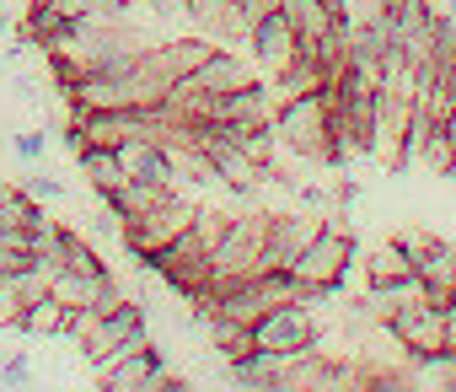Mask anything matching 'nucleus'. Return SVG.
Here are the masks:
<instances>
[{
	"mask_svg": "<svg viewBox=\"0 0 456 392\" xmlns=\"http://www.w3.org/2000/svg\"><path fill=\"white\" fill-rule=\"evenodd\" d=\"M354 232L349 226H338L333 216H322V226L312 232V242L296 253V264H290V274H296V285H301V296L306 301H322V296H333L344 280H349V269H354Z\"/></svg>",
	"mask_w": 456,
	"mask_h": 392,
	"instance_id": "obj_1",
	"label": "nucleus"
},
{
	"mask_svg": "<svg viewBox=\"0 0 456 392\" xmlns=\"http://www.w3.org/2000/svg\"><path fill=\"white\" fill-rule=\"evenodd\" d=\"M274 135H280V145L290 156L317 161V167H333V129H328V97L322 92L285 97L274 108Z\"/></svg>",
	"mask_w": 456,
	"mask_h": 392,
	"instance_id": "obj_2",
	"label": "nucleus"
},
{
	"mask_svg": "<svg viewBox=\"0 0 456 392\" xmlns=\"http://www.w3.org/2000/svg\"><path fill=\"white\" fill-rule=\"evenodd\" d=\"M264 232H269V216H258V210L225 221L220 242L209 248V296L248 274H264Z\"/></svg>",
	"mask_w": 456,
	"mask_h": 392,
	"instance_id": "obj_3",
	"label": "nucleus"
},
{
	"mask_svg": "<svg viewBox=\"0 0 456 392\" xmlns=\"http://www.w3.org/2000/svg\"><path fill=\"white\" fill-rule=\"evenodd\" d=\"M253 344L269 349V355H280V360H290V355H312V349L322 344V323H317L312 301L296 296V301L269 306V312L253 323Z\"/></svg>",
	"mask_w": 456,
	"mask_h": 392,
	"instance_id": "obj_4",
	"label": "nucleus"
},
{
	"mask_svg": "<svg viewBox=\"0 0 456 392\" xmlns=\"http://www.w3.org/2000/svg\"><path fill=\"white\" fill-rule=\"evenodd\" d=\"M193 216H199V205H188L183 193L172 188L161 205H151L145 216H129V221H118V237H124V248H129V258H140V264H151L177 232H188L193 226Z\"/></svg>",
	"mask_w": 456,
	"mask_h": 392,
	"instance_id": "obj_5",
	"label": "nucleus"
},
{
	"mask_svg": "<svg viewBox=\"0 0 456 392\" xmlns=\"http://www.w3.org/2000/svg\"><path fill=\"white\" fill-rule=\"evenodd\" d=\"M151 339V317H145V301H118L113 312H97V323H92V333L76 344L81 349V360L86 365H102L108 355H124V349H134V344H145Z\"/></svg>",
	"mask_w": 456,
	"mask_h": 392,
	"instance_id": "obj_6",
	"label": "nucleus"
},
{
	"mask_svg": "<svg viewBox=\"0 0 456 392\" xmlns=\"http://www.w3.org/2000/svg\"><path fill=\"white\" fill-rule=\"evenodd\" d=\"M97 371V381L108 387V392H156V387H183L172 371H167V355L145 339V344H134V349H124V355H108L102 365H92Z\"/></svg>",
	"mask_w": 456,
	"mask_h": 392,
	"instance_id": "obj_7",
	"label": "nucleus"
},
{
	"mask_svg": "<svg viewBox=\"0 0 456 392\" xmlns=\"http://www.w3.org/2000/svg\"><path fill=\"white\" fill-rule=\"evenodd\" d=\"M387 339L403 349V355H435V349H445V306L440 301H413V306H403V312H392L387 323Z\"/></svg>",
	"mask_w": 456,
	"mask_h": 392,
	"instance_id": "obj_8",
	"label": "nucleus"
},
{
	"mask_svg": "<svg viewBox=\"0 0 456 392\" xmlns=\"http://www.w3.org/2000/svg\"><path fill=\"white\" fill-rule=\"evenodd\" d=\"M248 49H253V65L274 81V76H280V70L301 54V33H296V22L274 6L269 17H258V22L248 28Z\"/></svg>",
	"mask_w": 456,
	"mask_h": 392,
	"instance_id": "obj_9",
	"label": "nucleus"
},
{
	"mask_svg": "<svg viewBox=\"0 0 456 392\" xmlns=\"http://www.w3.org/2000/svg\"><path fill=\"white\" fill-rule=\"evenodd\" d=\"M274 108H280L274 86L253 76L248 86L220 92V97H215V118H209V124H248V129H269V124H274Z\"/></svg>",
	"mask_w": 456,
	"mask_h": 392,
	"instance_id": "obj_10",
	"label": "nucleus"
},
{
	"mask_svg": "<svg viewBox=\"0 0 456 392\" xmlns=\"http://www.w3.org/2000/svg\"><path fill=\"white\" fill-rule=\"evenodd\" d=\"M118 161H124V177H140V183H161V188H177V161H172V145L151 140V135H129L124 145H113Z\"/></svg>",
	"mask_w": 456,
	"mask_h": 392,
	"instance_id": "obj_11",
	"label": "nucleus"
},
{
	"mask_svg": "<svg viewBox=\"0 0 456 392\" xmlns=\"http://www.w3.org/2000/svg\"><path fill=\"white\" fill-rule=\"evenodd\" d=\"M317 226H322V216H269V232H264V269H290L296 253L312 242Z\"/></svg>",
	"mask_w": 456,
	"mask_h": 392,
	"instance_id": "obj_12",
	"label": "nucleus"
},
{
	"mask_svg": "<svg viewBox=\"0 0 456 392\" xmlns=\"http://www.w3.org/2000/svg\"><path fill=\"white\" fill-rule=\"evenodd\" d=\"M413 274L424 280V290H429V301H451V290H456V248L451 242H440V237H424V248L413 253Z\"/></svg>",
	"mask_w": 456,
	"mask_h": 392,
	"instance_id": "obj_13",
	"label": "nucleus"
},
{
	"mask_svg": "<svg viewBox=\"0 0 456 392\" xmlns=\"http://www.w3.org/2000/svg\"><path fill=\"white\" fill-rule=\"evenodd\" d=\"M188 81L220 97V92L248 86V81H253V65H248L237 49H209V54H204V65H199V70H188Z\"/></svg>",
	"mask_w": 456,
	"mask_h": 392,
	"instance_id": "obj_14",
	"label": "nucleus"
},
{
	"mask_svg": "<svg viewBox=\"0 0 456 392\" xmlns=\"http://www.w3.org/2000/svg\"><path fill=\"white\" fill-rule=\"evenodd\" d=\"M429 290H424V280L419 274H403V280H381V285H370L365 290V312L376 317V323H387L392 312H403V306H413V301H424Z\"/></svg>",
	"mask_w": 456,
	"mask_h": 392,
	"instance_id": "obj_15",
	"label": "nucleus"
},
{
	"mask_svg": "<svg viewBox=\"0 0 456 392\" xmlns=\"http://www.w3.org/2000/svg\"><path fill=\"white\" fill-rule=\"evenodd\" d=\"M65 301L49 290V296H38V301H28L22 306V317H17V333H28V339H60L65 333Z\"/></svg>",
	"mask_w": 456,
	"mask_h": 392,
	"instance_id": "obj_16",
	"label": "nucleus"
},
{
	"mask_svg": "<svg viewBox=\"0 0 456 392\" xmlns=\"http://www.w3.org/2000/svg\"><path fill=\"white\" fill-rule=\"evenodd\" d=\"M225 365H232V381H242V387H264V392H269V387H280V365H285V360L253 344L248 355H237V360H225Z\"/></svg>",
	"mask_w": 456,
	"mask_h": 392,
	"instance_id": "obj_17",
	"label": "nucleus"
},
{
	"mask_svg": "<svg viewBox=\"0 0 456 392\" xmlns=\"http://www.w3.org/2000/svg\"><path fill=\"white\" fill-rule=\"evenodd\" d=\"M76 156H81V172H86V183H92L97 193H113V188L124 183V161H118L113 145H81Z\"/></svg>",
	"mask_w": 456,
	"mask_h": 392,
	"instance_id": "obj_18",
	"label": "nucleus"
},
{
	"mask_svg": "<svg viewBox=\"0 0 456 392\" xmlns=\"http://www.w3.org/2000/svg\"><path fill=\"white\" fill-rule=\"evenodd\" d=\"M365 274H370V285H381V280H403V274H413V253H408L403 242H387V248L370 253Z\"/></svg>",
	"mask_w": 456,
	"mask_h": 392,
	"instance_id": "obj_19",
	"label": "nucleus"
},
{
	"mask_svg": "<svg viewBox=\"0 0 456 392\" xmlns=\"http://www.w3.org/2000/svg\"><path fill=\"white\" fill-rule=\"evenodd\" d=\"M209 49H215L209 38H172V44H161V54H167V65H172L177 76H188V70H199Z\"/></svg>",
	"mask_w": 456,
	"mask_h": 392,
	"instance_id": "obj_20",
	"label": "nucleus"
},
{
	"mask_svg": "<svg viewBox=\"0 0 456 392\" xmlns=\"http://www.w3.org/2000/svg\"><path fill=\"white\" fill-rule=\"evenodd\" d=\"M419 167L424 172H440V177H451V135L435 124L429 129V140H424V151H419Z\"/></svg>",
	"mask_w": 456,
	"mask_h": 392,
	"instance_id": "obj_21",
	"label": "nucleus"
},
{
	"mask_svg": "<svg viewBox=\"0 0 456 392\" xmlns=\"http://www.w3.org/2000/svg\"><path fill=\"white\" fill-rule=\"evenodd\" d=\"M65 269H81V274H97V269H108L102 258H97V248L81 237V232H70L65 226Z\"/></svg>",
	"mask_w": 456,
	"mask_h": 392,
	"instance_id": "obj_22",
	"label": "nucleus"
},
{
	"mask_svg": "<svg viewBox=\"0 0 456 392\" xmlns=\"http://www.w3.org/2000/svg\"><path fill=\"white\" fill-rule=\"evenodd\" d=\"M22 290H17V280L12 274H0V328H17V317H22Z\"/></svg>",
	"mask_w": 456,
	"mask_h": 392,
	"instance_id": "obj_23",
	"label": "nucleus"
},
{
	"mask_svg": "<svg viewBox=\"0 0 456 392\" xmlns=\"http://www.w3.org/2000/svg\"><path fill=\"white\" fill-rule=\"evenodd\" d=\"M33 200H65V183L54 177V172H28V183H22Z\"/></svg>",
	"mask_w": 456,
	"mask_h": 392,
	"instance_id": "obj_24",
	"label": "nucleus"
},
{
	"mask_svg": "<svg viewBox=\"0 0 456 392\" xmlns=\"http://www.w3.org/2000/svg\"><path fill=\"white\" fill-rule=\"evenodd\" d=\"M44 145H49V140H44V129H22V135L12 140V151H17L22 161H44Z\"/></svg>",
	"mask_w": 456,
	"mask_h": 392,
	"instance_id": "obj_25",
	"label": "nucleus"
},
{
	"mask_svg": "<svg viewBox=\"0 0 456 392\" xmlns=\"http://www.w3.org/2000/svg\"><path fill=\"white\" fill-rule=\"evenodd\" d=\"M0 381H6V387H28V381H33V365H28V355L0 360Z\"/></svg>",
	"mask_w": 456,
	"mask_h": 392,
	"instance_id": "obj_26",
	"label": "nucleus"
},
{
	"mask_svg": "<svg viewBox=\"0 0 456 392\" xmlns=\"http://www.w3.org/2000/svg\"><path fill=\"white\" fill-rule=\"evenodd\" d=\"M381 6L387 0H344V17L349 22H381Z\"/></svg>",
	"mask_w": 456,
	"mask_h": 392,
	"instance_id": "obj_27",
	"label": "nucleus"
},
{
	"mask_svg": "<svg viewBox=\"0 0 456 392\" xmlns=\"http://www.w3.org/2000/svg\"><path fill=\"white\" fill-rule=\"evenodd\" d=\"M140 6H151L156 17H188V0H140Z\"/></svg>",
	"mask_w": 456,
	"mask_h": 392,
	"instance_id": "obj_28",
	"label": "nucleus"
},
{
	"mask_svg": "<svg viewBox=\"0 0 456 392\" xmlns=\"http://www.w3.org/2000/svg\"><path fill=\"white\" fill-rule=\"evenodd\" d=\"M338 205H360V183H338Z\"/></svg>",
	"mask_w": 456,
	"mask_h": 392,
	"instance_id": "obj_29",
	"label": "nucleus"
},
{
	"mask_svg": "<svg viewBox=\"0 0 456 392\" xmlns=\"http://www.w3.org/2000/svg\"><path fill=\"white\" fill-rule=\"evenodd\" d=\"M440 129H445V135H451V151H456V102H451V113H445V118H440Z\"/></svg>",
	"mask_w": 456,
	"mask_h": 392,
	"instance_id": "obj_30",
	"label": "nucleus"
},
{
	"mask_svg": "<svg viewBox=\"0 0 456 392\" xmlns=\"http://www.w3.org/2000/svg\"><path fill=\"white\" fill-rule=\"evenodd\" d=\"M451 301H456V290H451Z\"/></svg>",
	"mask_w": 456,
	"mask_h": 392,
	"instance_id": "obj_31",
	"label": "nucleus"
},
{
	"mask_svg": "<svg viewBox=\"0 0 456 392\" xmlns=\"http://www.w3.org/2000/svg\"><path fill=\"white\" fill-rule=\"evenodd\" d=\"M0 360H6V355H0Z\"/></svg>",
	"mask_w": 456,
	"mask_h": 392,
	"instance_id": "obj_32",
	"label": "nucleus"
}]
</instances>
